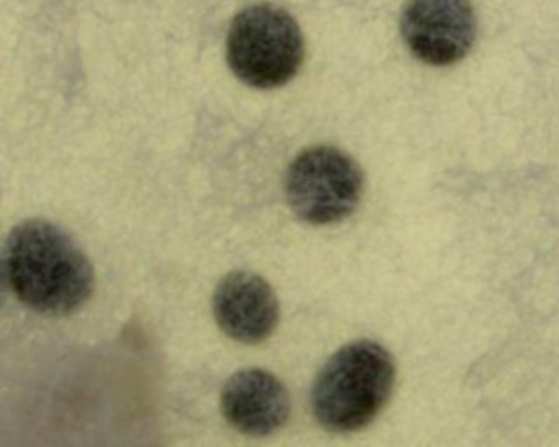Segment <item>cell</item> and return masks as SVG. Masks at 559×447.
<instances>
[{
  "instance_id": "4",
  "label": "cell",
  "mask_w": 559,
  "mask_h": 447,
  "mask_svg": "<svg viewBox=\"0 0 559 447\" xmlns=\"http://www.w3.org/2000/svg\"><path fill=\"white\" fill-rule=\"evenodd\" d=\"M365 177L352 155L336 146L304 148L286 168L284 194L293 214L308 225H334L360 203Z\"/></svg>"
},
{
  "instance_id": "5",
  "label": "cell",
  "mask_w": 559,
  "mask_h": 447,
  "mask_svg": "<svg viewBox=\"0 0 559 447\" xmlns=\"http://www.w3.org/2000/svg\"><path fill=\"white\" fill-rule=\"evenodd\" d=\"M400 33L419 61L437 68L452 65L476 39V13L469 0H408Z\"/></svg>"
},
{
  "instance_id": "1",
  "label": "cell",
  "mask_w": 559,
  "mask_h": 447,
  "mask_svg": "<svg viewBox=\"0 0 559 447\" xmlns=\"http://www.w3.org/2000/svg\"><path fill=\"white\" fill-rule=\"evenodd\" d=\"M4 270L15 297L41 314H70L90 299L94 288L87 255L61 227L41 218L11 229Z\"/></svg>"
},
{
  "instance_id": "8",
  "label": "cell",
  "mask_w": 559,
  "mask_h": 447,
  "mask_svg": "<svg viewBox=\"0 0 559 447\" xmlns=\"http://www.w3.org/2000/svg\"><path fill=\"white\" fill-rule=\"evenodd\" d=\"M7 270H4V259L0 262V305H2V297H4V286H7Z\"/></svg>"
},
{
  "instance_id": "6",
  "label": "cell",
  "mask_w": 559,
  "mask_h": 447,
  "mask_svg": "<svg viewBox=\"0 0 559 447\" xmlns=\"http://www.w3.org/2000/svg\"><path fill=\"white\" fill-rule=\"evenodd\" d=\"M216 325L231 340L255 345L266 340L280 323V303L271 283L251 270L225 275L212 297Z\"/></svg>"
},
{
  "instance_id": "7",
  "label": "cell",
  "mask_w": 559,
  "mask_h": 447,
  "mask_svg": "<svg viewBox=\"0 0 559 447\" xmlns=\"http://www.w3.org/2000/svg\"><path fill=\"white\" fill-rule=\"evenodd\" d=\"M221 412L225 421L247 436H271L290 416L286 386L271 371H236L221 390Z\"/></svg>"
},
{
  "instance_id": "3",
  "label": "cell",
  "mask_w": 559,
  "mask_h": 447,
  "mask_svg": "<svg viewBox=\"0 0 559 447\" xmlns=\"http://www.w3.org/2000/svg\"><path fill=\"white\" fill-rule=\"evenodd\" d=\"M227 63L247 85L273 89L288 83L304 63V37L295 17L275 4L242 9L227 33Z\"/></svg>"
},
{
  "instance_id": "2",
  "label": "cell",
  "mask_w": 559,
  "mask_h": 447,
  "mask_svg": "<svg viewBox=\"0 0 559 447\" xmlns=\"http://www.w3.org/2000/svg\"><path fill=\"white\" fill-rule=\"evenodd\" d=\"M395 362L376 340H354L330 355L312 382L310 408L317 423L334 434L367 427L386 406Z\"/></svg>"
}]
</instances>
